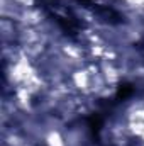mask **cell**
<instances>
[{"mask_svg":"<svg viewBox=\"0 0 144 146\" xmlns=\"http://www.w3.org/2000/svg\"><path fill=\"white\" fill-rule=\"evenodd\" d=\"M37 3L53 21H56V24L63 29L66 36H76L80 33V21L66 5L61 3V0H37Z\"/></svg>","mask_w":144,"mask_h":146,"instance_id":"1","label":"cell"},{"mask_svg":"<svg viewBox=\"0 0 144 146\" xmlns=\"http://www.w3.org/2000/svg\"><path fill=\"white\" fill-rule=\"evenodd\" d=\"M78 3H81L83 7H87V9H90L92 12H95L102 21H105V22H110V24H119V22H122V15L119 14V12H115L114 9H110L108 5H100V3H97V2H93V0H76Z\"/></svg>","mask_w":144,"mask_h":146,"instance_id":"2","label":"cell"},{"mask_svg":"<svg viewBox=\"0 0 144 146\" xmlns=\"http://www.w3.org/2000/svg\"><path fill=\"white\" fill-rule=\"evenodd\" d=\"M132 94H134V85H131V83H122V85L117 88L115 99H117V100H126V99H129Z\"/></svg>","mask_w":144,"mask_h":146,"instance_id":"3","label":"cell"}]
</instances>
